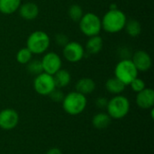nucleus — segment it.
Masks as SVG:
<instances>
[{
  "instance_id": "obj_1",
  "label": "nucleus",
  "mask_w": 154,
  "mask_h": 154,
  "mask_svg": "<svg viewBox=\"0 0 154 154\" xmlns=\"http://www.w3.org/2000/svg\"><path fill=\"white\" fill-rule=\"evenodd\" d=\"M127 17L125 14L116 8L109 9L102 17L101 23L102 29L108 33H117L125 29Z\"/></svg>"
},
{
  "instance_id": "obj_2",
  "label": "nucleus",
  "mask_w": 154,
  "mask_h": 154,
  "mask_svg": "<svg viewBox=\"0 0 154 154\" xmlns=\"http://www.w3.org/2000/svg\"><path fill=\"white\" fill-rule=\"evenodd\" d=\"M51 45L49 34L43 31H34L29 34L26 40V48L33 55L44 54Z\"/></svg>"
},
{
  "instance_id": "obj_3",
  "label": "nucleus",
  "mask_w": 154,
  "mask_h": 154,
  "mask_svg": "<svg viewBox=\"0 0 154 154\" xmlns=\"http://www.w3.org/2000/svg\"><path fill=\"white\" fill-rule=\"evenodd\" d=\"M63 110L70 116H78L84 112L87 107L88 100L86 96L75 91L69 92L62 100Z\"/></svg>"
},
{
  "instance_id": "obj_4",
  "label": "nucleus",
  "mask_w": 154,
  "mask_h": 154,
  "mask_svg": "<svg viewBox=\"0 0 154 154\" xmlns=\"http://www.w3.org/2000/svg\"><path fill=\"white\" fill-rule=\"evenodd\" d=\"M106 109L112 119H122L130 111V101L123 95H116L108 100Z\"/></svg>"
},
{
  "instance_id": "obj_5",
  "label": "nucleus",
  "mask_w": 154,
  "mask_h": 154,
  "mask_svg": "<svg viewBox=\"0 0 154 154\" xmlns=\"http://www.w3.org/2000/svg\"><path fill=\"white\" fill-rule=\"evenodd\" d=\"M139 71L131 59H122L115 67V77L122 81L125 86L138 77Z\"/></svg>"
},
{
  "instance_id": "obj_6",
  "label": "nucleus",
  "mask_w": 154,
  "mask_h": 154,
  "mask_svg": "<svg viewBox=\"0 0 154 154\" xmlns=\"http://www.w3.org/2000/svg\"><path fill=\"white\" fill-rule=\"evenodd\" d=\"M80 32L87 37L99 35L102 30L101 18L95 13L88 12L83 14L79 22Z\"/></svg>"
},
{
  "instance_id": "obj_7",
  "label": "nucleus",
  "mask_w": 154,
  "mask_h": 154,
  "mask_svg": "<svg viewBox=\"0 0 154 154\" xmlns=\"http://www.w3.org/2000/svg\"><path fill=\"white\" fill-rule=\"evenodd\" d=\"M33 88L35 92L41 96H49L56 88L53 76L45 72L35 76L33 80Z\"/></svg>"
},
{
  "instance_id": "obj_8",
  "label": "nucleus",
  "mask_w": 154,
  "mask_h": 154,
  "mask_svg": "<svg viewBox=\"0 0 154 154\" xmlns=\"http://www.w3.org/2000/svg\"><path fill=\"white\" fill-rule=\"evenodd\" d=\"M85 53L86 51L84 46L79 42L69 41L62 50L63 58L70 63H77L82 60Z\"/></svg>"
},
{
  "instance_id": "obj_9",
  "label": "nucleus",
  "mask_w": 154,
  "mask_h": 154,
  "mask_svg": "<svg viewBox=\"0 0 154 154\" xmlns=\"http://www.w3.org/2000/svg\"><path fill=\"white\" fill-rule=\"evenodd\" d=\"M41 61L43 72L52 76L62 67V60L60 56L53 51L45 52Z\"/></svg>"
},
{
  "instance_id": "obj_10",
  "label": "nucleus",
  "mask_w": 154,
  "mask_h": 154,
  "mask_svg": "<svg viewBox=\"0 0 154 154\" xmlns=\"http://www.w3.org/2000/svg\"><path fill=\"white\" fill-rule=\"evenodd\" d=\"M19 123L18 113L12 108H5L0 111V128L3 130H12Z\"/></svg>"
},
{
  "instance_id": "obj_11",
  "label": "nucleus",
  "mask_w": 154,
  "mask_h": 154,
  "mask_svg": "<svg viewBox=\"0 0 154 154\" xmlns=\"http://www.w3.org/2000/svg\"><path fill=\"white\" fill-rule=\"evenodd\" d=\"M131 60L139 72L148 71L152 65V60L151 55L143 50H138L134 51L132 55Z\"/></svg>"
},
{
  "instance_id": "obj_12",
  "label": "nucleus",
  "mask_w": 154,
  "mask_h": 154,
  "mask_svg": "<svg viewBox=\"0 0 154 154\" xmlns=\"http://www.w3.org/2000/svg\"><path fill=\"white\" fill-rule=\"evenodd\" d=\"M136 105L142 109H152L154 106V91L152 88H145L136 95Z\"/></svg>"
},
{
  "instance_id": "obj_13",
  "label": "nucleus",
  "mask_w": 154,
  "mask_h": 154,
  "mask_svg": "<svg viewBox=\"0 0 154 154\" xmlns=\"http://www.w3.org/2000/svg\"><path fill=\"white\" fill-rule=\"evenodd\" d=\"M18 12L23 19L26 21H32L38 17L40 14V9L35 3L26 2L24 4H21Z\"/></svg>"
},
{
  "instance_id": "obj_14",
  "label": "nucleus",
  "mask_w": 154,
  "mask_h": 154,
  "mask_svg": "<svg viewBox=\"0 0 154 154\" xmlns=\"http://www.w3.org/2000/svg\"><path fill=\"white\" fill-rule=\"evenodd\" d=\"M75 88L77 92L84 96L90 95L96 89V82L90 78H82L77 81Z\"/></svg>"
},
{
  "instance_id": "obj_15",
  "label": "nucleus",
  "mask_w": 154,
  "mask_h": 154,
  "mask_svg": "<svg viewBox=\"0 0 154 154\" xmlns=\"http://www.w3.org/2000/svg\"><path fill=\"white\" fill-rule=\"evenodd\" d=\"M104 47V41L103 38L99 35L89 37L86 42L85 51L89 54H97L99 53Z\"/></svg>"
},
{
  "instance_id": "obj_16",
  "label": "nucleus",
  "mask_w": 154,
  "mask_h": 154,
  "mask_svg": "<svg viewBox=\"0 0 154 154\" xmlns=\"http://www.w3.org/2000/svg\"><path fill=\"white\" fill-rule=\"evenodd\" d=\"M53 79L57 88H63L69 85L71 81V75L67 69H60L53 75Z\"/></svg>"
},
{
  "instance_id": "obj_17",
  "label": "nucleus",
  "mask_w": 154,
  "mask_h": 154,
  "mask_svg": "<svg viewBox=\"0 0 154 154\" xmlns=\"http://www.w3.org/2000/svg\"><path fill=\"white\" fill-rule=\"evenodd\" d=\"M125 87L126 86L116 77L108 79L106 82V89L107 90L108 93L115 96L121 95L125 91Z\"/></svg>"
},
{
  "instance_id": "obj_18",
  "label": "nucleus",
  "mask_w": 154,
  "mask_h": 154,
  "mask_svg": "<svg viewBox=\"0 0 154 154\" xmlns=\"http://www.w3.org/2000/svg\"><path fill=\"white\" fill-rule=\"evenodd\" d=\"M22 0H0V13L5 15L13 14L18 11Z\"/></svg>"
},
{
  "instance_id": "obj_19",
  "label": "nucleus",
  "mask_w": 154,
  "mask_h": 154,
  "mask_svg": "<svg viewBox=\"0 0 154 154\" xmlns=\"http://www.w3.org/2000/svg\"><path fill=\"white\" fill-rule=\"evenodd\" d=\"M112 118L107 113H98L95 115L92 118V125L97 129H106L111 124Z\"/></svg>"
},
{
  "instance_id": "obj_20",
  "label": "nucleus",
  "mask_w": 154,
  "mask_h": 154,
  "mask_svg": "<svg viewBox=\"0 0 154 154\" xmlns=\"http://www.w3.org/2000/svg\"><path fill=\"white\" fill-rule=\"evenodd\" d=\"M124 30H125L126 33L130 37L136 38L142 32V24L136 19H129L127 20Z\"/></svg>"
},
{
  "instance_id": "obj_21",
  "label": "nucleus",
  "mask_w": 154,
  "mask_h": 154,
  "mask_svg": "<svg viewBox=\"0 0 154 154\" xmlns=\"http://www.w3.org/2000/svg\"><path fill=\"white\" fill-rule=\"evenodd\" d=\"M32 56H33V54L26 47H23V48H21L16 52L15 59H16V61L19 64L26 65L32 59Z\"/></svg>"
},
{
  "instance_id": "obj_22",
  "label": "nucleus",
  "mask_w": 154,
  "mask_h": 154,
  "mask_svg": "<svg viewBox=\"0 0 154 154\" xmlns=\"http://www.w3.org/2000/svg\"><path fill=\"white\" fill-rule=\"evenodd\" d=\"M68 14L69 16V18L76 23H79V20L82 18L83 14H84V11L82 9V7L78 5V4H73L69 7L68 10Z\"/></svg>"
},
{
  "instance_id": "obj_23",
  "label": "nucleus",
  "mask_w": 154,
  "mask_h": 154,
  "mask_svg": "<svg viewBox=\"0 0 154 154\" xmlns=\"http://www.w3.org/2000/svg\"><path fill=\"white\" fill-rule=\"evenodd\" d=\"M26 69L27 71L34 76H37L41 73L43 72L42 69V65L41 60H36V59H32L27 64H26Z\"/></svg>"
},
{
  "instance_id": "obj_24",
  "label": "nucleus",
  "mask_w": 154,
  "mask_h": 154,
  "mask_svg": "<svg viewBox=\"0 0 154 154\" xmlns=\"http://www.w3.org/2000/svg\"><path fill=\"white\" fill-rule=\"evenodd\" d=\"M129 86L131 87L132 90L134 91L135 93H139V92H141L142 90H143V89L146 88L145 82H144L142 79L138 78V77H137L136 79H134L130 83Z\"/></svg>"
},
{
  "instance_id": "obj_25",
  "label": "nucleus",
  "mask_w": 154,
  "mask_h": 154,
  "mask_svg": "<svg viewBox=\"0 0 154 154\" xmlns=\"http://www.w3.org/2000/svg\"><path fill=\"white\" fill-rule=\"evenodd\" d=\"M49 97H50V98H51L52 101L59 103V102H62V100H63L65 95H64L63 92L60 90V88H56L49 95Z\"/></svg>"
},
{
  "instance_id": "obj_26",
  "label": "nucleus",
  "mask_w": 154,
  "mask_h": 154,
  "mask_svg": "<svg viewBox=\"0 0 154 154\" xmlns=\"http://www.w3.org/2000/svg\"><path fill=\"white\" fill-rule=\"evenodd\" d=\"M54 41H55V43L58 45V46H61V47H64L69 42V37L68 35L64 34V33H57L54 37Z\"/></svg>"
},
{
  "instance_id": "obj_27",
  "label": "nucleus",
  "mask_w": 154,
  "mask_h": 154,
  "mask_svg": "<svg viewBox=\"0 0 154 154\" xmlns=\"http://www.w3.org/2000/svg\"><path fill=\"white\" fill-rule=\"evenodd\" d=\"M107 103H108V99L104 97H99L98 98L96 99V106L97 107H98L99 109H105L106 108V106H107Z\"/></svg>"
},
{
  "instance_id": "obj_28",
  "label": "nucleus",
  "mask_w": 154,
  "mask_h": 154,
  "mask_svg": "<svg viewBox=\"0 0 154 154\" xmlns=\"http://www.w3.org/2000/svg\"><path fill=\"white\" fill-rule=\"evenodd\" d=\"M46 154H62V152L59 148H51Z\"/></svg>"
},
{
  "instance_id": "obj_29",
  "label": "nucleus",
  "mask_w": 154,
  "mask_h": 154,
  "mask_svg": "<svg viewBox=\"0 0 154 154\" xmlns=\"http://www.w3.org/2000/svg\"><path fill=\"white\" fill-rule=\"evenodd\" d=\"M116 8H118V7H117V5H116V4H112V5H110L109 9H116Z\"/></svg>"
}]
</instances>
